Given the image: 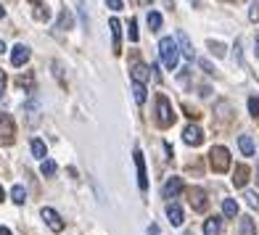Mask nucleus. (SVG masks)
<instances>
[{"label": "nucleus", "mask_w": 259, "mask_h": 235, "mask_svg": "<svg viewBox=\"0 0 259 235\" xmlns=\"http://www.w3.org/2000/svg\"><path fill=\"white\" fill-rule=\"evenodd\" d=\"M0 235H11V230L8 227H0Z\"/></svg>", "instance_id": "36"}, {"label": "nucleus", "mask_w": 259, "mask_h": 235, "mask_svg": "<svg viewBox=\"0 0 259 235\" xmlns=\"http://www.w3.org/2000/svg\"><path fill=\"white\" fill-rule=\"evenodd\" d=\"M180 191H183V180L180 177H169L167 182H164V196L167 198H175Z\"/></svg>", "instance_id": "13"}, {"label": "nucleus", "mask_w": 259, "mask_h": 235, "mask_svg": "<svg viewBox=\"0 0 259 235\" xmlns=\"http://www.w3.org/2000/svg\"><path fill=\"white\" fill-rule=\"evenodd\" d=\"M29 56H32V51L24 42H19V45H14V51H11V61H14V66H24L29 61Z\"/></svg>", "instance_id": "8"}, {"label": "nucleus", "mask_w": 259, "mask_h": 235, "mask_svg": "<svg viewBox=\"0 0 259 235\" xmlns=\"http://www.w3.org/2000/svg\"><path fill=\"white\" fill-rule=\"evenodd\" d=\"M185 235H193V232H185Z\"/></svg>", "instance_id": "43"}, {"label": "nucleus", "mask_w": 259, "mask_h": 235, "mask_svg": "<svg viewBox=\"0 0 259 235\" xmlns=\"http://www.w3.org/2000/svg\"><path fill=\"white\" fill-rule=\"evenodd\" d=\"M40 217L45 219V225H48L53 232H61L64 230V219H61V214H58L56 209H51V206H45L42 211H40Z\"/></svg>", "instance_id": "4"}, {"label": "nucleus", "mask_w": 259, "mask_h": 235, "mask_svg": "<svg viewBox=\"0 0 259 235\" xmlns=\"http://www.w3.org/2000/svg\"><path fill=\"white\" fill-rule=\"evenodd\" d=\"M148 235H159V225H151L148 227Z\"/></svg>", "instance_id": "34"}, {"label": "nucleus", "mask_w": 259, "mask_h": 235, "mask_svg": "<svg viewBox=\"0 0 259 235\" xmlns=\"http://www.w3.org/2000/svg\"><path fill=\"white\" fill-rule=\"evenodd\" d=\"M24 114H27V122L29 124H37L40 122V98L32 96L27 103H24Z\"/></svg>", "instance_id": "7"}, {"label": "nucleus", "mask_w": 259, "mask_h": 235, "mask_svg": "<svg viewBox=\"0 0 259 235\" xmlns=\"http://www.w3.org/2000/svg\"><path fill=\"white\" fill-rule=\"evenodd\" d=\"M130 40H133V42L138 40V21L135 19H130Z\"/></svg>", "instance_id": "29"}, {"label": "nucleus", "mask_w": 259, "mask_h": 235, "mask_svg": "<svg viewBox=\"0 0 259 235\" xmlns=\"http://www.w3.org/2000/svg\"><path fill=\"white\" fill-rule=\"evenodd\" d=\"M135 167H138V187L140 191H148V174H146V159H143V151L135 148Z\"/></svg>", "instance_id": "5"}, {"label": "nucleus", "mask_w": 259, "mask_h": 235, "mask_svg": "<svg viewBox=\"0 0 259 235\" xmlns=\"http://www.w3.org/2000/svg\"><path fill=\"white\" fill-rule=\"evenodd\" d=\"M220 230H222L220 217H209V219L204 222V235H220Z\"/></svg>", "instance_id": "16"}, {"label": "nucleus", "mask_w": 259, "mask_h": 235, "mask_svg": "<svg viewBox=\"0 0 259 235\" xmlns=\"http://www.w3.org/2000/svg\"><path fill=\"white\" fill-rule=\"evenodd\" d=\"M191 206H193L196 211H204V209H206V196H204V191H193V193H191Z\"/></svg>", "instance_id": "17"}, {"label": "nucleus", "mask_w": 259, "mask_h": 235, "mask_svg": "<svg viewBox=\"0 0 259 235\" xmlns=\"http://www.w3.org/2000/svg\"><path fill=\"white\" fill-rule=\"evenodd\" d=\"M156 122H159V127L175 124V111H172V103L167 96H156Z\"/></svg>", "instance_id": "3"}, {"label": "nucleus", "mask_w": 259, "mask_h": 235, "mask_svg": "<svg viewBox=\"0 0 259 235\" xmlns=\"http://www.w3.org/2000/svg\"><path fill=\"white\" fill-rule=\"evenodd\" d=\"M249 111H251V116H259V98L256 96L249 98Z\"/></svg>", "instance_id": "28"}, {"label": "nucleus", "mask_w": 259, "mask_h": 235, "mask_svg": "<svg viewBox=\"0 0 259 235\" xmlns=\"http://www.w3.org/2000/svg\"><path fill=\"white\" fill-rule=\"evenodd\" d=\"M3 198H6V193H3V185H0V201H3Z\"/></svg>", "instance_id": "37"}, {"label": "nucleus", "mask_w": 259, "mask_h": 235, "mask_svg": "<svg viewBox=\"0 0 259 235\" xmlns=\"http://www.w3.org/2000/svg\"><path fill=\"white\" fill-rule=\"evenodd\" d=\"M188 3H191V6H198V3H201V0H188Z\"/></svg>", "instance_id": "38"}, {"label": "nucleus", "mask_w": 259, "mask_h": 235, "mask_svg": "<svg viewBox=\"0 0 259 235\" xmlns=\"http://www.w3.org/2000/svg\"><path fill=\"white\" fill-rule=\"evenodd\" d=\"M159 56H161V64L169 69H178V61H180V45L175 37H161L159 42Z\"/></svg>", "instance_id": "1"}, {"label": "nucleus", "mask_w": 259, "mask_h": 235, "mask_svg": "<svg viewBox=\"0 0 259 235\" xmlns=\"http://www.w3.org/2000/svg\"><path fill=\"white\" fill-rule=\"evenodd\" d=\"M130 77H133V82H140V85H146L148 77H151V69L146 64H135L133 69H130Z\"/></svg>", "instance_id": "12"}, {"label": "nucleus", "mask_w": 259, "mask_h": 235, "mask_svg": "<svg viewBox=\"0 0 259 235\" xmlns=\"http://www.w3.org/2000/svg\"><path fill=\"white\" fill-rule=\"evenodd\" d=\"M77 14H79V21H82V24H85L88 27V11H85V6H82V0H77Z\"/></svg>", "instance_id": "27"}, {"label": "nucleus", "mask_w": 259, "mask_h": 235, "mask_svg": "<svg viewBox=\"0 0 259 235\" xmlns=\"http://www.w3.org/2000/svg\"><path fill=\"white\" fill-rule=\"evenodd\" d=\"M209 48H211V53H217V56H225V48H222L220 42H209Z\"/></svg>", "instance_id": "31"}, {"label": "nucleus", "mask_w": 259, "mask_h": 235, "mask_svg": "<svg viewBox=\"0 0 259 235\" xmlns=\"http://www.w3.org/2000/svg\"><path fill=\"white\" fill-rule=\"evenodd\" d=\"M3 51H6V42H3V40H0V53H3Z\"/></svg>", "instance_id": "39"}, {"label": "nucleus", "mask_w": 259, "mask_h": 235, "mask_svg": "<svg viewBox=\"0 0 259 235\" xmlns=\"http://www.w3.org/2000/svg\"><path fill=\"white\" fill-rule=\"evenodd\" d=\"M106 6H109L111 11H122V8H124L122 0H106Z\"/></svg>", "instance_id": "30"}, {"label": "nucleus", "mask_w": 259, "mask_h": 235, "mask_svg": "<svg viewBox=\"0 0 259 235\" xmlns=\"http://www.w3.org/2000/svg\"><path fill=\"white\" fill-rule=\"evenodd\" d=\"M45 154H48V148H45V143H42L40 137H34V140H32V156L45 161Z\"/></svg>", "instance_id": "18"}, {"label": "nucleus", "mask_w": 259, "mask_h": 235, "mask_svg": "<svg viewBox=\"0 0 259 235\" xmlns=\"http://www.w3.org/2000/svg\"><path fill=\"white\" fill-rule=\"evenodd\" d=\"M254 56L259 58V34H256V40H254Z\"/></svg>", "instance_id": "35"}, {"label": "nucleus", "mask_w": 259, "mask_h": 235, "mask_svg": "<svg viewBox=\"0 0 259 235\" xmlns=\"http://www.w3.org/2000/svg\"><path fill=\"white\" fill-rule=\"evenodd\" d=\"M209 164H211V169L214 172H228L230 169V151L225 146H214L209 151Z\"/></svg>", "instance_id": "2"}, {"label": "nucleus", "mask_w": 259, "mask_h": 235, "mask_svg": "<svg viewBox=\"0 0 259 235\" xmlns=\"http://www.w3.org/2000/svg\"><path fill=\"white\" fill-rule=\"evenodd\" d=\"M201 69H204L206 74H214V69H211V64H209V61H201Z\"/></svg>", "instance_id": "33"}, {"label": "nucleus", "mask_w": 259, "mask_h": 235, "mask_svg": "<svg viewBox=\"0 0 259 235\" xmlns=\"http://www.w3.org/2000/svg\"><path fill=\"white\" fill-rule=\"evenodd\" d=\"M238 148H241L243 156H254V154H256V146H254V140H251L249 135H241V137H238Z\"/></svg>", "instance_id": "14"}, {"label": "nucleus", "mask_w": 259, "mask_h": 235, "mask_svg": "<svg viewBox=\"0 0 259 235\" xmlns=\"http://www.w3.org/2000/svg\"><path fill=\"white\" fill-rule=\"evenodd\" d=\"M151 3V0H140V6H148Z\"/></svg>", "instance_id": "41"}, {"label": "nucleus", "mask_w": 259, "mask_h": 235, "mask_svg": "<svg viewBox=\"0 0 259 235\" xmlns=\"http://www.w3.org/2000/svg\"><path fill=\"white\" fill-rule=\"evenodd\" d=\"M58 29H72V16H69L66 11L58 16Z\"/></svg>", "instance_id": "26"}, {"label": "nucleus", "mask_w": 259, "mask_h": 235, "mask_svg": "<svg viewBox=\"0 0 259 235\" xmlns=\"http://www.w3.org/2000/svg\"><path fill=\"white\" fill-rule=\"evenodd\" d=\"M238 235H256V227H254V219H251V217H243V219H241Z\"/></svg>", "instance_id": "19"}, {"label": "nucleus", "mask_w": 259, "mask_h": 235, "mask_svg": "<svg viewBox=\"0 0 259 235\" xmlns=\"http://www.w3.org/2000/svg\"><path fill=\"white\" fill-rule=\"evenodd\" d=\"M178 45H180V53L188 58V61H193L196 58V51H193V42H191V37H188V34L180 29L178 32Z\"/></svg>", "instance_id": "9"}, {"label": "nucleus", "mask_w": 259, "mask_h": 235, "mask_svg": "<svg viewBox=\"0 0 259 235\" xmlns=\"http://www.w3.org/2000/svg\"><path fill=\"white\" fill-rule=\"evenodd\" d=\"M133 96L138 103H146V85H140V82H133Z\"/></svg>", "instance_id": "24"}, {"label": "nucleus", "mask_w": 259, "mask_h": 235, "mask_svg": "<svg viewBox=\"0 0 259 235\" xmlns=\"http://www.w3.org/2000/svg\"><path fill=\"white\" fill-rule=\"evenodd\" d=\"M3 90H6V74H3V69H0V98H3Z\"/></svg>", "instance_id": "32"}, {"label": "nucleus", "mask_w": 259, "mask_h": 235, "mask_svg": "<svg viewBox=\"0 0 259 235\" xmlns=\"http://www.w3.org/2000/svg\"><path fill=\"white\" fill-rule=\"evenodd\" d=\"M243 196H246V204H249L251 209H259V193L256 191H246Z\"/></svg>", "instance_id": "25"}, {"label": "nucleus", "mask_w": 259, "mask_h": 235, "mask_svg": "<svg viewBox=\"0 0 259 235\" xmlns=\"http://www.w3.org/2000/svg\"><path fill=\"white\" fill-rule=\"evenodd\" d=\"M167 219H169V225H172V227H180V225H183V219H185V217H183V206H180V204H175V201L167 204Z\"/></svg>", "instance_id": "11"}, {"label": "nucleus", "mask_w": 259, "mask_h": 235, "mask_svg": "<svg viewBox=\"0 0 259 235\" xmlns=\"http://www.w3.org/2000/svg\"><path fill=\"white\" fill-rule=\"evenodd\" d=\"M56 169H58V167H56V161H53V159H45V161H42V167H40V172L45 174V177H53Z\"/></svg>", "instance_id": "23"}, {"label": "nucleus", "mask_w": 259, "mask_h": 235, "mask_svg": "<svg viewBox=\"0 0 259 235\" xmlns=\"http://www.w3.org/2000/svg\"><path fill=\"white\" fill-rule=\"evenodd\" d=\"M222 214L225 217H238V204H235L233 198H225V201H222Z\"/></svg>", "instance_id": "20"}, {"label": "nucleus", "mask_w": 259, "mask_h": 235, "mask_svg": "<svg viewBox=\"0 0 259 235\" xmlns=\"http://www.w3.org/2000/svg\"><path fill=\"white\" fill-rule=\"evenodd\" d=\"M249 174H251V172L246 169L243 164H241V167H235V174H233V185H235V187H243L246 182H249Z\"/></svg>", "instance_id": "15"}, {"label": "nucleus", "mask_w": 259, "mask_h": 235, "mask_svg": "<svg viewBox=\"0 0 259 235\" xmlns=\"http://www.w3.org/2000/svg\"><path fill=\"white\" fill-rule=\"evenodd\" d=\"M11 198H14V204H24L27 201V191L21 185H14V191H11Z\"/></svg>", "instance_id": "21"}, {"label": "nucleus", "mask_w": 259, "mask_h": 235, "mask_svg": "<svg viewBox=\"0 0 259 235\" xmlns=\"http://www.w3.org/2000/svg\"><path fill=\"white\" fill-rule=\"evenodd\" d=\"M109 29H111V37H114V53L119 56L122 53V21L119 19H111L109 21Z\"/></svg>", "instance_id": "10"}, {"label": "nucleus", "mask_w": 259, "mask_h": 235, "mask_svg": "<svg viewBox=\"0 0 259 235\" xmlns=\"http://www.w3.org/2000/svg\"><path fill=\"white\" fill-rule=\"evenodd\" d=\"M183 140H185L188 146H201V143H204V132H201V127L188 124L185 130H183Z\"/></svg>", "instance_id": "6"}, {"label": "nucleus", "mask_w": 259, "mask_h": 235, "mask_svg": "<svg viewBox=\"0 0 259 235\" xmlns=\"http://www.w3.org/2000/svg\"><path fill=\"white\" fill-rule=\"evenodd\" d=\"M3 14H6V11H3V6H0V19H3Z\"/></svg>", "instance_id": "42"}, {"label": "nucleus", "mask_w": 259, "mask_h": 235, "mask_svg": "<svg viewBox=\"0 0 259 235\" xmlns=\"http://www.w3.org/2000/svg\"><path fill=\"white\" fill-rule=\"evenodd\" d=\"M148 27L151 29H161V14H159V11H148Z\"/></svg>", "instance_id": "22"}, {"label": "nucleus", "mask_w": 259, "mask_h": 235, "mask_svg": "<svg viewBox=\"0 0 259 235\" xmlns=\"http://www.w3.org/2000/svg\"><path fill=\"white\" fill-rule=\"evenodd\" d=\"M256 182H259V161H256Z\"/></svg>", "instance_id": "40"}]
</instances>
